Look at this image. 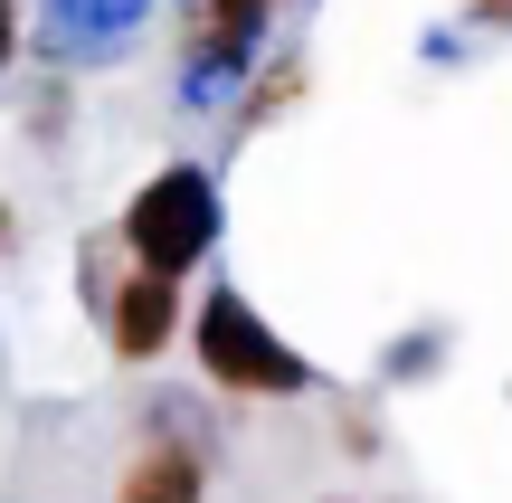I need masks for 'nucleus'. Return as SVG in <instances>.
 I'll use <instances>...</instances> for the list:
<instances>
[{
  "instance_id": "1",
  "label": "nucleus",
  "mask_w": 512,
  "mask_h": 503,
  "mask_svg": "<svg viewBox=\"0 0 512 503\" xmlns=\"http://www.w3.org/2000/svg\"><path fill=\"white\" fill-rule=\"evenodd\" d=\"M190 352H200V371L219 380V390H238V399H294V390H313L304 352L256 314L238 285H209V295L190 304Z\"/></svg>"
},
{
  "instance_id": "2",
  "label": "nucleus",
  "mask_w": 512,
  "mask_h": 503,
  "mask_svg": "<svg viewBox=\"0 0 512 503\" xmlns=\"http://www.w3.org/2000/svg\"><path fill=\"white\" fill-rule=\"evenodd\" d=\"M124 247L143 266H162V276H190V266L219 247V181H209L200 162L152 171V181L133 190V209H124Z\"/></svg>"
},
{
  "instance_id": "3",
  "label": "nucleus",
  "mask_w": 512,
  "mask_h": 503,
  "mask_svg": "<svg viewBox=\"0 0 512 503\" xmlns=\"http://www.w3.org/2000/svg\"><path fill=\"white\" fill-rule=\"evenodd\" d=\"M114 247H95V266H86V295H95V314H105V342L124 361H152L171 333H181V276H162V266H143V257H124V276H114Z\"/></svg>"
},
{
  "instance_id": "4",
  "label": "nucleus",
  "mask_w": 512,
  "mask_h": 503,
  "mask_svg": "<svg viewBox=\"0 0 512 503\" xmlns=\"http://www.w3.org/2000/svg\"><path fill=\"white\" fill-rule=\"evenodd\" d=\"M114 503H209V456L190 428H171V418H152L143 437H133L124 475H114Z\"/></svg>"
},
{
  "instance_id": "5",
  "label": "nucleus",
  "mask_w": 512,
  "mask_h": 503,
  "mask_svg": "<svg viewBox=\"0 0 512 503\" xmlns=\"http://www.w3.org/2000/svg\"><path fill=\"white\" fill-rule=\"evenodd\" d=\"M256 19H266V0H209L200 29H209V48H219V57H238L247 38H256Z\"/></svg>"
},
{
  "instance_id": "6",
  "label": "nucleus",
  "mask_w": 512,
  "mask_h": 503,
  "mask_svg": "<svg viewBox=\"0 0 512 503\" xmlns=\"http://www.w3.org/2000/svg\"><path fill=\"white\" fill-rule=\"evenodd\" d=\"M10 57H19V0H0V76H10Z\"/></svg>"
},
{
  "instance_id": "7",
  "label": "nucleus",
  "mask_w": 512,
  "mask_h": 503,
  "mask_svg": "<svg viewBox=\"0 0 512 503\" xmlns=\"http://www.w3.org/2000/svg\"><path fill=\"white\" fill-rule=\"evenodd\" d=\"M475 19H512V0H475Z\"/></svg>"
},
{
  "instance_id": "8",
  "label": "nucleus",
  "mask_w": 512,
  "mask_h": 503,
  "mask_svg": "<svg viewBox=\"0 0 512 503\" xmlns=\"http://www.w3.org/2000/svg\"><path fill=\"white\" fill-rule=\"evenodd\" d=\"M0 247H10V209H0Z\"/></svg>"
}]
</instances>
